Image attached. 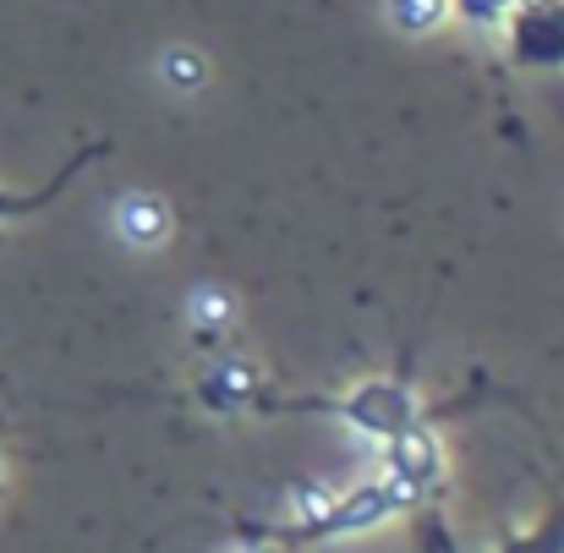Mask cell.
I'll return each mask as SVG.
<instances>
[{
	"mask_svg": "<svg viewBox=\"0 0 564 553\" xmlns=\"http://www.w3.org/2000/svg\"><path fill=\"white\" fill-rule=\"evenodd\" d=\"M230 324H236V296H230V291H219V285H197V291H192V302H187L192 346L219 351V340L230 335Z\"/></svg>",
	"mask_w": 564,
	"mask_h": 553,
	"instance_id": "7",
	"label": "cell"
},
{
	"mask_svg": "<svg viewBox=\"0 0 564 553\" xmlns=\"http://www.w3.org/2000/svg\"><path fill=\"white\" fill-rule=\"evenodd\" d=\"M258 394H263L258 368L241 362V357H219V362H208V372L197 378V400H203L208 411H219V416H230V411H252Z\"/></svg>",
	"mask_w": 564,
	"mask_h": 553,
	"instance_id": "5",
	"label": "cell"
},
{
	"mask_svg": "<svg viewBox=\"0 0 564 553\" xmlns=\"http://www.w3.org/2000/svg\"><path fill=\"white\" fill-rule=\"evenodd\" d=\"M505 33L516 66H564V0H521Z\"/></svg>",
	"mask_w": 564,
	"mask_h": 553,
	"instance_id": "4",
	"label": "cell"
},
{
	"mask_svg": "<svg viewBox=\"0 0 564 553\" xmlns=\"http://www.w3.org/2000/svg\"><path fill=\"white\" fill-rule=\"evenodd\" d=\"M116 225H121V236H127L132 247L154 252V247H165V241L176 236V208H171L165 197H154V192H127V197L116 203Z\"/></svg>",
	"mask_w": 564,
	"mask_h": 553,
	"instance_id": "6",
	"label": "cell"
},
{
	"mask_svg": "<svg viewBox=\"0 0 564 553\" xmlns=\"http://www.w3.org/2000/svg\"><path fill=\"white\" fill-rule=\"evenodd\" d=\"M269 405H274V411H329V416H340L346 427L368 433L378 444H389L394 433H405V427L422 422V400H416V389L400 383V378H362V383L346 389L340 400H269Z\"/></svg>",
	"mask_w": 564,
	"mask_h": 553,
	"instance_id": "1",
	"label": "cell"
},
{
	"mask_svg": "<svg viewBox=\"0 0 564 553\" xmlns=\"http://www.w3.org/2000/svg\"><path fill=\"white\" fill-rule=\"evenodd\" d=\"M383 477L405 494L411 510L438 505L444 488H449V455H444V438H438L427 422L394 433V438L383 444Z\"/></svg>",
	"mask_w": 564,
	"mask_h": 553,
	"instance_id": "2",
	"label": "cell"
},
{
	"mask_svg": "<svg viewBox=\"0 0 564 553\" xmlns=\"http://www.w3.org/2000/svg\"><path fill=\"white\" fill-rule=\"evenodd\" d=\"M499 553H564V516H554L549 527H538L527 538H510Z\"/></svg>",
	"mask_w": 564,
	"mask_h": 553,
	"instance_id": "12",
	"label": "cell"
},
{
	"mask_svg": "<svg viewBox=\"0 0 564 553\" xmlns=\"http://www.w3.org/2000/svg\"><path fill=\"white\" fill-rule=\"evenodd\" d=\"M160 77L171 94H197V88H208V55H197L192 44H171L160 61Z\"/></svg>",
	"mask_w": 564,
	"mask_h": 553,
	"instance_id": "10",
	"label": "cell"
},
{
	"mask_svg": "<svg viewBox=\"0 0 564 553\" xmlns=\"http://www.w3.org/2000/svg\"><path fill=\"white\" fill-rule=\"evenodd\" d=\"M516 6L521 0H449V17H460L471 28H505Z\"/></svg>",
	"mask_w": 564,
	"mask_h": 553,
	"instance_id": "11",
	"label": "cell"
},
{
	"mask_svg": "<svg viewBox=\"0 0 564 553\" xmlns=\"http://www.w3.org/2000/svg\"><path fill=\"white\" fill-rule=\"evenodd\" d=\"M383 6H389V22L405 39H427L449 22V0H383Z\"/></svg>",
	"mask_w": 564,
	"mask_h": 553,
	"instance_id": "9",
	"label": "cell"
},
{
	"mask_svg": "<svg viewBox=\"0 0 564 553\" xmlns=\"http://www.w3.org/2000/svg\"><path fill=\"white\" fill-rule=\"evenodd\" d=\"M88 160H94V149H88V154H77V160H66V165H61L50 182L39 186V192H11V186H0V225H6V219H33L44 203H55V197L66 192V182H72V176H77Z\"/></svg>",
	"mask_w": 564,
	"mask_h": 553,
	"instance_id": "8",
	"label": "cell"
},
{
	"mask_svg": "<svg viewBox=\"0 0 564 553\" xmlns=\"http://www.w3.org/2000/svg\"><path fill=\"white\" fill-rule=\"evenodd\" d=\"M411 505H405V494L378 471V477H362V482H351L346 494H335V505L324 510V521L302 538V543H340V538H362V532H378L383 521H394V516H405Z\"/></svg>",
	"mask_w": 564,
	"mask_h": 553,
	"instance_id": "3",
	"label": "cell"
}]
</instances>
